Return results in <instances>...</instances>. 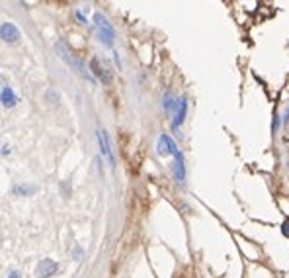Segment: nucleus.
<instances>
[{"instance_id": "obj_1", "label": "nucleus", "mask_w": 289, "mask_h": 278, "mask_svg": "<svg viewBox=\"0 0 289 278\" xmlns=\"http://www.w3.org/2000/svg\"><path fill=\"white\" fill-rule=\"evenodd\" d=\"M94 24H96V28H98V36H100V41H102L104 45L111 47V45H113V38H115V32H113L111 24L108 22V18H106L104 14L96 12V14H94Z\"/></svg>"}, {"instance_id": "obj_2", "label": "nucleus", "mask_w": 289, "mask_h": 278, "mask_svg": "<svg viewBox=\"0 0 289 278\" xmlns=\"http://www.w3.org/2000/svg\"><path fill=\"white\" fill-rule=\"evenodd\" d=\"M96 135H98V143H100V153H102V157H104V159L108 161V165L113 169V167H115V159H113V149H111V143H109L108 131H106V129H98Z\"/></svg>"}, {"instance_id": "obj_3", "label": "nucleus", "mask_w": 289, "mask_h": 278, "mask_svg": "<svg viewBox=\"0 0 289 278\" xmlns=\"http://www.w3.org/2000/svg\"><path fill=\"white\" fill-rule=\"evenodd\" d=\"M57 49H59L61 57H63V59H65V61H67V63H69L72 69H76V71H78L82 77H88V79H90V73L86 71V67H84V65H82V63H80V61H78V59H76V57H74V55H72V53L67 49V45H65L63 41H59V43H57Z\"/></svg>"}, {"instance_id": "obj_4", "label": "nucleus", "mask_w": 289, "mask_h": 278, "mask_svg": "<svg viewBox=\"0 0 289 278\" xmlns=\"http://www.w3.org/2000/svg\"><path fill=\"white\" fill-rule=\"evenodd\" d=\"M0 38H2L4 43H18V40H20V30L16 28V24L4 22L2 26H0Z\"/></svg>"}, {"instance_id": "obj_5", "label": "nucleus", "mask_w": 289, "mask_h": 278, "mask_svg": "<svg viewBox=\"0 0 289 278\" xmlns=\"http://www.w3.org/2000/svg\"><path fill=\"white\" fill-rule=\"evenodd\" d=\"M57 268H59V264H57L55 260L43 258V260H39V264H37V268H36V276H37V278H51V276L57 272Z\"/></svg>"}, {"instance_id": "obj_6", "label": "nucleus", "mask_w": 289, "mask_h": 278, "mask_svg": "<svg viewBox=\"0 0 289 278\" xmlns=\"http://www.w3.org/2000/svg\"><path fill=\"white\" fill-rule=\"evenodd\" d=\"M90 71H92V73H94V75L102 80V84H109V82H111V75H109V73H108V71L100 65V61H98L96 57L90 61Z\"/></svg>"}, {"instance_id": "obj_7", "label": "nucleus", "mask_w": 289, "mask_h": 278, "mask_svg": "<svg viewBox=\"0 0 289 278\" xmlns=\"http://www.w3.org/2000/svg\"><path fill=\"white\" fill-rule=\"evenodd\" d=\"M186 112H188V102H186V98H178L176 118H174V121H172V127H174V129H178V127L184 123V119H186Z\"/></svg>"}, {"instance_id": "obj_8", "label": "nucleus", "mask_w": 289, "mask_h": 278, "mask_svg": "<svg viewBox=\"0 0 289 278\" xmlns=\"http://www.w3.org/2000/svg\"><path fill=\"white\" fill-rule=\"evenodd\" d=\"M0 98H2V106H4V108H14L16 102H18V98H16V94H14V90H12V86H8V84L2 86Z\"/></svg>"}, {"instance_id": "obj_9", "label": "nucleus", "mask_w": 289, "mask_h": 278, "mask_svg": "<svg viewBox=\"0 0 289 278\" xmlns=\"http://www.w3.org/2000/svg\"><path fill=\"white\" fill-rule=\"evenodd\" d=\"M163 108H164L166 112H172L174 108H178V100L170 94V90H166L164 96H163Z\"/></svg>"}, {"instance_id": "obj_10", "label": "nucleus", "mask_w": 289, "mask_h": 278, "mask_svg": "<svg viewBox=\"0 0 289 278\" xmlns=\"http://www.w3.org/2000/svg\"><path fill=\"white\" fill-rule=\"evenodd\" d=\"M36 192V186H32V184H18V186H14V194H18V196H32Z\"/></svg>"}, {"instance_id": "obj_11", "label": "nucleus", "mask_w": 289, "mask_h": 278, "mask_svg": "<svg viewBox=\"0 0 289 278\" xmlns=\"http://www.w3.org/2000/svg\"><path fill=\"white\" fill-rule=\"evenodd\" d=\"M281 231H283V235H285V237H289V219H287V221L283 223V227H281Z\"/></svg>"}, {"instance_id": "obj_12", "label": "nucleus", "mask_w": 289, "mask_h": 278, "mask_svg": "<svg viewBox=\"0 0 289 278\" xmlns=\"http://www.w3.org/2000/svg\"><path fill=\"white\" fill-rule=\"evenodd\" d=\"M76 18H78V20H80L82 24H86V18H84V14H82L80 10H76Z\"/></svg>"}, {"instance_id": "obj_13", "label": "nucleus", "mask_w": 289, "mask_h": 278, "mask_svg": "<svg viewBox=\"0 0 289 278\" xmlns=\"http://www.w3.org/2000/svg\"><path fill=\"white\" fill-rule=\"evenodd\" d=\"M8 278H22V276H20V272H18V270H12V272L8 274Z\"/></svg>"}, {"instance_id": "obj_14", "label": "nucleus", "mask_w": 289, "mask_h": 278, "mask_svg": "<svg viewBox=\"0 0 289 278\" xmlns=\"http://www.w3.org/2000/svg\"><path fill=\"white\" fill-rule=\"evenodd\" d=\"M113 61L117 63V67H121V59H119V55H117V53H113Z\"/></svg>"}, {"instance_id": "obj_15", "label": "nucleus", "mask_w": 289, "mask_h": 278, "mask_svg": "<svg viewBox=\"0 0 289 278\" xmlns=\"http://www.w3.org/2000/svg\"><path fill=\"white\" fill-rule=\"evenodd\" d=\"M2 155H10V147H8V145H4V151H2Z\"/></svg>"}]
</instances>
